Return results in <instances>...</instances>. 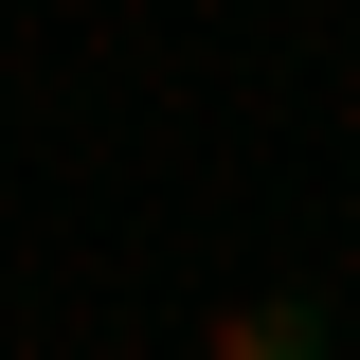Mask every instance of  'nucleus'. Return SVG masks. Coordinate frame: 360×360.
<instances>
[]
</instances>
